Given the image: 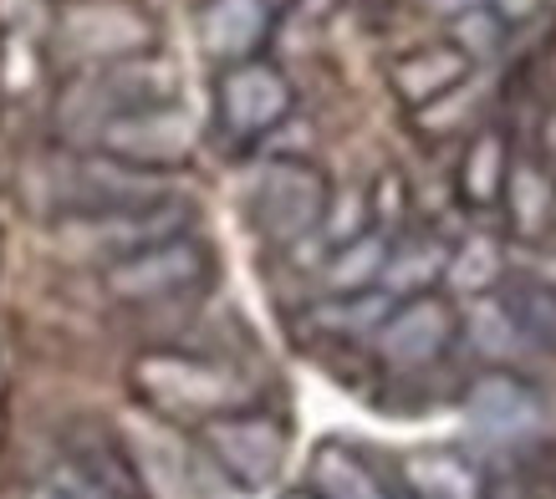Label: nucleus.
Instances as JSON below:
<instances>
[{"label": "nucleus", "mask_w": 556, "mask_h": 499, "mask_svg": "<svg viewBox=\"0 0 556 499\" xmlns=\"http://www.w3.org/2000/svg\"><path fill=\"white\" fill-rule=\"evenodd\" d=\"M287 499H317V495H312V489H296V495H287Z\"/></svg>", "instance_id": "nucleus-26"}, {"label": "nucleus", "mask_w": 556, "mask_h": 499, "mask_svg": "<svg viewBox=\"0 0 556 499\" xmlns=\"http://www.w3.org/2000/svg\"><path fill=\"white\" fill-rule=\"evenodd\" d=\"M270 5H276V0H270Z\"/></svg>", "instance_id": "nucleus-27"}, {"label": "nucleus", "mask_w": 556, "mask_h": 499, "mask_svg": "<svg viewBox=\"0 0 556 499\" xmlns=\"http://www.w3.org/2000/svg\"><path fill=\"white\" fill-rule=\"evenodd\" d=\"M169 194V174H143L108 153H77L56 168V200L62 215H98V209H123V204H149Z\"/></svg>", "instance_id": "nucleus-12"}, {"label": "nucleus", "mask_w": 556, "mask_h": 499, "mask_svg": "<svg viewBox=\"0 0 556 499\" xmlns=\"http://www.w3.org/2000/svg\"><path fill=\"white\" fill-rule=\"evenodd\" d=\"M149 16L128 5V0H72L56 16V41L87 62V67H102V62H123V56H143L149 51Z\"/></svg>", "instance_id": "nucleus-11"}, {"label": "nucleus", "mask_w": 556, "mask_h": 499, "mask_svg": "<svg viewBox=\"0 0 556 499\" xmlns=\"http://www.w3.org/2000/svg\"><path fill=\"white\" fill-rule=\"evenodd\" d=\"M312 495L317 499H399L383 474L348 444H321L312 453Z\"/></svg>", "instance_id": "nucleus-20"}, {"label": "nucleus", "mask_w": 556, "mask_h": 499, "mask_svg": "<svg viewBox=\"0 0 556 499\" xmlns=\"http://www.w3.org/2000/svg\"><path fill=\"white\" fill-rule=\"evenodd\" d=\"M475 77V62L455 41H429V47L404 51L393 67H388V87L399 92L408 113H429L444 98H455L459 87Z\"/></svg>", "instance_id": "nucleus-13"}, {"label": "nucleus", "mask_w": 556, "mask_h": 499, "mask_svg": "<svg viewBox=\"0 0 556 499\" xmlns=\"http://www.w3.org/2000/svg\"><path fill=\"white\" fill-rule=\"evenodd\" d=\"M393 296L388 291H342V296H321L306 306V327L332 342H372V332L383 327Z\"/></svg>", "instance_id": "nucleus-18"}, {"label": "nucleus", "mask_w": 556, "mask_h": 499, "mask_svg": "<svg viewBox=\"0 0 556 499\" xmlns=\"http://www.w3.org/2000/svg\"><path fill=\"white\" fill-rule=\"evenodd\" d=\"M128 387H134L143 408L174 418V423H210L219 413L251 408V383L236 367L215 362V357H194V351H143L128 367Z\"/></svg>", "instance_id": "nucleus-1"}, {"label": "nucleus", "mask_w": 556, "mask_h": 499, "mask_svg": "<svg viewBox=\"0 0 556 499\" xmlns=\"http://www.w3.org/2000/svg\"><path fill=\"white\" fill-rule=\"evenodd\" d=\"M215 276V255L194 230L169 234L159 245H143L123 260L102 266V296L118 306H164L204 291Z\"/></svg>", "instance_id": "nucleus-4"}, {"label": "nucleus", "mask_w": 556, "mask_h": 499, "mask_svg": "<svg viewBox=\"0 0 556 499\" xmlns=\"http://www.w3.org/2000/svg\"><path fill=\"white\" fill-rule=\"evenodd\" d=\"M291 107H296V92H291L287 72L276 67V62L245 56V62L219 67L215 117L236 143H261V138H270L291 117Z\"/></svg>", "instance_id": "nucleus-8"}, {"label": "nucleus", "mask_w": 556, "mask_h": 499, "mask_svg": "<svg viewBox=\"0 0 556 499\" xmlns=\"http://www.w3.org/2000/svg\"><path fill=\"white\" fill-rule=\"evenodd\" d=\"M194 230V209L185 200H149V204H123V209H98V215H62L56 225V240L72 250V255H87V260H123L143 245H159L169 234Z\"/></svg>", "instance_id": "nucleus-6"}, {"label": "nucleus", "mask_w": 556, "mask_h": 499, "mask_svg": "<svg viewBox=\"0 0 556 499\" xmlns=\"http://www.w3.org/2000/svg\"><path fill=\"white\" fill-rule=\"evenodd\" d=\"M270 21H276L270 0H204V11H200L204 56H215L219 67L261 56V47H266V36H270Z\"/></svg>", "instance_id": "nucleus-14"}, {"label": "nucleus", "mask_w": 556, "mask_h": 499, "mask_svg": "<svg viewBox=\"0 0 556 499\" xmlns=\"http://www.w3.org/2000/svg\"><path fill=\"white\" fill-rule=\"evenodd\" d=\"M332 209V179L312 158H261L245 179V219L266 245L317 234Z\"/></svg>", "instance_id": "nucleus-2"}, {"label": "nucleus", "mask_w": 556, "mask_h": 499, "mask_svg": "<svg viewBox=\"0 0 556 499\" xmlns=\"http://www.w3.org/2000/svg\"><path fill=\"white\" fill-rule=\"evenodd\" d=\"M399 479L414 499H490V484L475 459L459 449H419L404 453Z\"/></svg>", "instance_id": "nucleus-16"}, {"label": "nucleus", "mask_w": 556, "mask_h": 499, "mask_svg": "<svg viewBox=\"0 0 556 499\" xmlns=\"http://www.w3.org/2000/svg\"><path fill=\"white\" fill-rule=\"evenodd\" d=\"M506 276V266H501V250L490 245L485 234L480 240H470V245L450 250V276L444 281L465 285V291H475V296H485V291H495V281Z\"/></svg>", "instance_id": "nucleus-23"}, {"label": "nucleus", "mask_w": 556, "mask_h": 499, "mask_svg": "<svg viewBox=\"0 0 556 499\" xmlns=\"http://www.w3.org/2000/svg\"><path fill=\"white\" fill-rule=\"evenodd\" d=\"M424 5H434L439 16H470V11H485V5H495V0H424Z\"/></svg>", "instance_id": "nucleus-24"}, {"label": "nucleus", "mask_w": 556, "mask_h": 499, "mask_svg": "<svg viewBox=\"0 0 556 499\" xmlns=\"http://www.w3.org/2000/svg\"><path fill=\"white\" fill-rule=\"evenodd\" d=\"M388 240H393V234H383V230H363V234H353V240H342V245L327 255V266H321L327 296H342V291H372V285H378V270H383Z\"/></svg>", "instance_id": "nucleus-21"}, {"label": "nucleus", "mask_w": 556, "mask_h": 499, "mask_svg": "<svg viewBox=\"0 0 556 499\" xmlns=\"http://www.w3.org/2000/svg\"><path fill=\"white\" fill-rule=\"evenodd\" d=\"M36 499H83V495H62V489H51V495H36Z\"/></svg>", "instance_id": "nucleus-25"}, {"label": "nucleus", "mask_w": 556, "mask_h": 499, "mask_svg": "<svg viewBox=\"0 0 556 499\" xmlns=\"http://www.w3.org/2000/svg\"><path fill=\"white\" fill-rule=\"evenodd\" d=\"M459 342V317L455 306L434 291L424 296H408V300H393L388 306L383 327L372 332V351L378 362L393 367V372H424L434 367L444 351Z\"/></svg>", "instance_id": "nucleus-9"}, {"label": "nucleus", "mask_w": 556, "mask_h": 499, "mask_svg": "<svg viewBox=\"0 0 556 499\" xmlns=\"http://www.w3.org/2000/svg\"><path fill=\"white\" fill-rule=\"evenodd\" d=\"M490 296L501 300V311L510 317V327L521 332V342L531 351L556 357V285L536 281V276H501Z\"/></svg>", "instance_id": "nucleus-17"}, {"label": "nucleus", "mask_w": 556, "mask_h": 499, "mask_svg": "<svg viewBox=\"0 0 556 499\" xmlns=\"http://www.w3.org/2000/svg\"><path fill=\"white\" fill-rule=\"evenodd\" d=\"M159 98H179L174 92V67L159 62V56H123V62H102V67H87L77 82L62 92L56 102V123L62 133L87 149V138L98 133L102 123H113L118 113L128 107H143V102H159Z\"/></svg>", "instance_id": "nucleus-3"}, {"label": "nucleus", "mask_w": 556, "mask_h": 499, "mask_svg": "<svg viewBox=\"0 0 556 499\" xmlns=\"http://www.w3.org/2000/svg\"><path fill=\"white\" fill-rule=\"evenodd\" d=\"M510 138L501 128H480L459 158V200L470 209H495L510 183Z\"/></svg>", "instance_id": "nucleus-19"}, {"label": "nucleus", "mask_w": 556, "mask_h": 499, "mask_svg": "<svg viewBox=\"0 0 556 499\" xmlns=\"http://www.w3.org/2000/svg\"><path fill=\"white\" fill-rule=\"evenodd\" d=\"M450 250L455 245H444L439 234H393L383 255V270H378V291H388L393 300L434 291L450 276Z\"/></svg>", "instance_id": "nucleus-15"}, {"label": "nucleus", "mask_w": 556, "mask_h": 499, "mask_svg": "<svg viewBox=\"0 0 556 499\" xmlns=\"http://www.w3.org/2000/svg\"><path fill=\"white\" fill-rule=\"evenodd\" d=\"M200 438L219 474L245 495L270 489L287 469V428H281V418L261 413V408H236V413L210 418V423H200Z\"/></svg>", "instance_id": "nucleus-7"}, {"label": "nucleus", "mask_w": 556, "mask_h": 499, "mask_svg": "<svg viewBox=\"0 0 556 499\" xmlns=\"http://www.w3.org/2000/svg\"><path fill=\"white\" fill-rule=\"evenodd\" d=\"M465 332H470V342H475L480 351H485L490 362H510V357L531 351V347L521 342V332L510 327V317L501 311V300L490 296V291L470 306V327H465Z\"/></svg>", "instance_id": "nucleus-22"}, {"label": "nucleus", "mask_w": 556, "mask_h": 499, "mask_svg": "<svg viewBox=\"0 0 556 499\" xmlns=\"http://www.w3.org/2000/svg\"><path fill=\"white\" fill-rule=\"evenodd\" d=\"M465 418L490 444H531L546 428V393L516 367H485L465 387Z\"/></svg>", "instance_id": "nucleus-10"}, {"label": "nucleus", "mask_w": 556, "mask_h": 499, "mask_svg": "<svg viewBox=\"0 0 556 499\" xmlns=\"http://www.w3.org/2000/svg\"><path fill=\"white\" fill-rule=\"evenodd\" d=\"M87 149L108 153L128 168H143V174H174V168H189V158L200 153V117L179 98H159L102 123L87 138Z\"/></svg>", "instance_id": "nucleus-5"}]
</instances>
